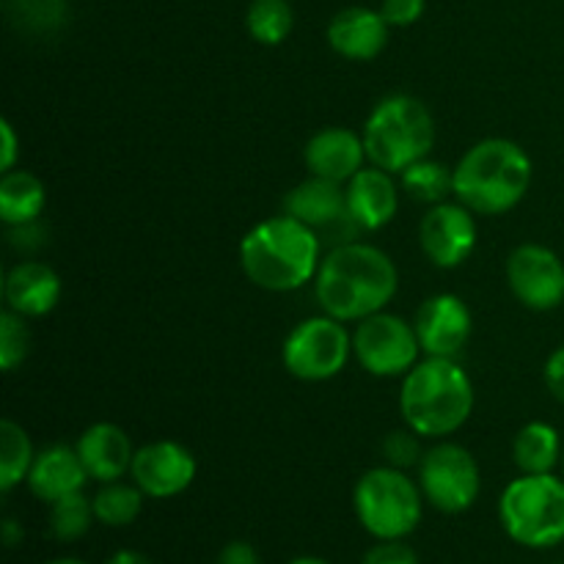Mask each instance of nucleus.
Wrapping results in <instances>:
<instances>
[{"label":"nucleus","instance_id":"1","mask_svg":"<svg viewBox=\"0 0 564 564\" xmlns=\"http://www.w3.org/2000/svg\"><path fill=\"white\" fill-rule=\"evenodd\" d=\"M400 286V273L391 257L369 242L334 246L314 275V297L328 317L339 323H361L386 312Z\"/></svg>","mask_w":564,"mask_h":564},{"label":"nucleus","instance_id":"2","mask_svg":"<svg viewBox=\"0 0 564 564\" xmlns=\"http://www.w3.org/2000/svg\"><path fill=\"white\" fill-rule=\"evenodd\" d=\"M323 240L314 229L279 215L253 226L240 242V268L264 292H295L317 275Z\"/></svg>","mask_w":564,"mask_h":564},{"label":"nucleus","instance_id":"3","mask_svg":"<svg viewBox=\"0 0 564 564\" xmlns=\"http://www.w3.org/2000/svg\"><path fill=\"white\" fill-rule=\"evenodd\" d=\"M455 198L474 215H505L532 185V160L507 138L474 143L455 165Z\"/></svg>","mask_w":564,"mask_h":564},{"label":"nucleus","instance_id":"4","mask_svg":"<svg viewBox=\"0 0 564 564\" xmlns=\"http://www.w3.org/2000/svg\"><path fill=\"white\" fill-rule=\"evenodd\" d=\"M400 411L422 438L457 433L474 411V383L455 358H424L405 375Z\"/></svg>","mask_w":564,"mask_h":564},{"label":"nucleus","instance_id":"5","mask_svg":"<svg viewBox=\"0 0 564 564\" xmlns=\"http://www.w3.org/2000/svg\"><path fill=\"white\" fill-rule=\"evenodd\" d=\"M361 138L369 163L389 174H402L413 163L430 158L435 147V119L422 99L391 94L375 105Z\"/></svg>","mask_w":564,"mask_h":564},{"label":"nucleus","instance_id":"6","mask_svg":"<svg viewBox=\"0 0 564 564\" xmlns=\"http://www.w3.org/2000/svg\"><path fill=\"white\" fill-rule=\"evenodd\" d=\"M501 529L512 543L532 551L564 543V479L554 474H523L499 499Z\"/></svg>","mask_w":564,"mask_h":564},{"label":"nucleus","instance_id":"7","mask_svg":"<svg viewBox=\"0 0 564 564\" xmlns=\"http://www.w3.org/2000/svg\"><path fill=\"white\" fill-rule=\"evenodd\" d=\"M352 507L364 532L375 540H405L422 523L424 494L402 468L378 466L356 482Z\"/></svg>","mask_w":564,"mask_h":564},{"label":"nucleus","instance_id":"8","mask_svg":"<svg viewBox=\"0 0 564 564\" xmlns=\"http://www.w3.org/2000/svg\"><path fill=\"white\" fill-rule=\"evenodd\" d=\"M352 352V336L345 323L328 317H308L290 330L281 347L286 372L306 383H323L347 367Z\"/></svg>","mask_w":564,"mask_h":564},{"label":"nucleus","instance_id":"9","mask_svg":"<svg viewBox=\"0 0 564 564\" xmlns=\"http://www.w3.org/2000/svg\"><path fill=\"white\" fill-rule=\"evenodd\" d=\"M419 488L424 501L444 516H460L471 510L482 490V474L471 452L452 441H441L424 452L419 463Z\"/></svg>","mask_w":564,"mask_h":564},{"label":"nucleus","instance_id":"10","mask_svg":"<svg viewBox=\"0 0 564 564\" xmlns=\"http://www.w3.org/2000/svg\"><path fill=\"white\" fill-rule=\"evenodd\" d=\"M352 352L361 369L375 378H397L408 375L419 364V336L413 323L389 312H378L361 319L352 334Z\"/></svg>","mask_w":564,"mask_h":564},{"label":"nucleus","instance_id":"11","mask_svg":"<svg viewBox=\"0 0 564 564\" xmlns=\"http://www.w3.org/2000/svg\"><path fill=\"white\" fill-rule=\"evenodd\" d=\"M284 209L286 215L317 231L323 242L334 237V246H345L361 235L356 220L347 213L345 187L323 176H308L306 182L292 187L284 198Z\"/></svg>","mask_w":564,"mask_h":564},{"label":"nucleus","instance_id":"12","mask_svg":"<svg viewBox=\"0 0 564 564\" xmlns=\"http://www.w3.org/2000/svg\"><path fill=\"white\" fill-rule=\"evenodd\" d=\"M507 284L532 312H551L564 301V264L551 248L523 242L507 259Z\"/></svg>","mask_w":564,"mask_h":564},{"label":"nucleus","instance_id":"13","mask_svg":"<svg viewBox=\"0 0 564 564\" xmlns=\"http://www.w3.org/2000/svg\"><path fill=\"white\" fill-rule=\"evenodd\" d=\"M419 242H422L424 257L435 268H460L471 257L474 246H477V220H474V213L463 207L460 202L435 204L424 215L422 224H419Z\"/></svg>","mask_w":564,"mask_h":564},{"label":"nucleus","instance_id":"14","mask_svg":"<svg viewBox=\"0 0 564 564\" xmlns=\"http://www.w3.org/2000/svg\"><path fill=\"white\" fill-rule=\"evenodd\" d=\"M198 463L187 446L176 441H154L135 449L132 457V482L149 499H174L193 485Z\"/></svg>","mask_w":564,"mask_h":564},{"label":"nucleus","instance_id":"15","mask_svg":"<svg viewBox=\"0 0 564 564\" xmlns=\"http://www.w3.org/2000/svg\"><path fill=\"white\" fill-rule=\"evenodd\" d=\"M413 328H416L424 356L457 358L463 347L468 345V339H471L474 323L471 312H468V306L460 297L441 292V295L427 297L419 306Z\"/></svg>","mask_w":564,"mask_h":564},{"label":"nucleus","instance_id":"16","mask_svg":"<svg viewBox=\"0 0 564 564\" xmlns=\"http://www.w3.org/2000/svg\"><path fill=\"white\" fill-rule=\"evenodd\" d=\"M364 160H367L364 138L347 127H325L314 132L303 149V163L308 174L339 182V185H347L364 169Z\"/></svg>","mask_w":564,"mask_h":564},{"label":"nucleus","instance_id":"17","mask_svg":"<svg viewBox=\"0 0 564 564\" xmlns=\"http://www.w3.org/2000/svg\"><path fill=\"white\" fill-rule=\"evenodd\" d=\"M345 193L347 213L361 231H378L389 226L394 220L397 207H400L394 174L378 169V165L358 171L345 185Z\"/></svg>","mask_w":564,"mask_h":564},{"label":"nucleus","instance_id":"18","mask_svg":"<svg viewBox=\"0 0 564 564\" xmlns=\"http://www.w3.org/2000/svg\"><path fill=\"white\" fill-rule=\"evenodd\" d=\"M389 22L367 6L341 9L328 25V44L347 61H372L389 44Z\"/></svg>","mask_w":564,"mask_h":564},{"label":"nucleus","instance_id":"19","mask_svg":"<svg viewBox=\"0 0 564 564\" xmlns=\"http://www.w3.org/2000/svg\"><path fill=\"white\" fill-rule=\"evenodd\" d=\"M75 449L86 466L88 479H97L99 485L119 482L124 474H130L132 457H135L130 435L113 422L91 424L77 438Z\"/></svg>","mask_w":564,"mask_h":564},{"label":"nucleus","instance_id":"20","mask_svg":"<svg viewBox=\"0 0 564 564\" xmlns=\"http://www.w3.org/2000/svg\"><path fill=\"white\" fill-rule=\"evenodd\" d=\"M86 479L88 471L86 466H83L75 446L50 444L44 446L42 452H36L25 482L28 490H31L39 501L53 505V501L64 499V496L80 494Z\"/></svg>","mask_w":564,"mask_h":564},{"label":"nucleus","instance_id":"21","mask_svg":"<svg viewBox=\"0 0 564 564\" xmlns=\"http://www.w3.org/2000/svg\"><path fill=\"white\" fill-rule=\"evenodd\" d=\"M3 297L6 306L20 317H44L58 306L61 279L50 264L25 259L6 273Z\"/></svg>","mask_w":564,"mask_h":564},{"label":"nucleus","instance_id":"22","mask_svg":"<svg viewBox=\"0 0 564 564\" xmlns=\"http://www.w3.org/2000/svg\"><path fill=\"white\" fill-rule=\"evenodd\" d=\"M44 202H47V191L44 182L36 174L22 169L6 171L0 180V220L6 226H22L39 220Z\"/></svg>","mask_w":564,"mask_h":564},{"label":"nucleus","instance_id":"23","mask_svg":"<svg viewBox=\"0 0 564 564\" xmlns=\"http://www.w3.org/2000/svg\"><path fill=\"white\" fill-rule=\"evenodd\" d=\"M562 457L560 433L545 422L523 424L512 441V460L521 468V474H554Z\"/></svg>","mask_w":564,"mask_h":564},{"label":"nucleus","instance_id":"24","mask_svg":"<svg viewBox=\"0 0 564 564\" xmlns=\"http://www.w3.org/2000/svg\"><path fill=\"white\" fill-rule=\"evenodd\" d=\"M33 457H36V452H33L25 430L11 419H3L0 422V490L3 494H11L17 485L25 482Z\"/></svg>","mask_w":564,"mask_h":564},{"label":"nucleus","instance_id":"25","mask_svg":"<svg viewBox=\"0 0 564 564\" xmlns=\"http://www.w3.org/2000/svg\"><path fill=\"white\" fill-rule=\"evenodd\" d=\"M400 185L413 202L435 207L446 196H455V171L446 169L444 163H435V160L424 158L419 163H413L411 169L402 171Z\"/></svg>","mask_w":564,"mask_h":564},{"label":"nucleus","instance_id":"26","mask_svg":"<svg viewBox=\"0 0 564 564\" xmlns=\"http://www.w3.org/2000/svg\"><path fill=\"white\" fill-rule=\"evenodd\" d=\"M143 490L135 482H105L102 488L94 494V516L102 527L121 529L135 523V518L143 510Z\"/></svg>","mask_w":564,"mask_h":564},{"label":"nucleus","instance_id":"27","mask_svg":"<svg viewBox=\"0 0 564 564\" xmlns=\"http://www.w3.org/2000/svg\"><path fill=\"white\" fill-rule=\"evenodd\" d=\"M246 25L253 42L275 47V44H281L292 33L295 14H292V6L286 0H251Z\"/></svg>","mask_w":564,"mask_h":564},{"label":"nucleus","instance_id":"28","mask_svg":"<svg viewBox=\"0 0 564 564\" xmlns=\"http://www.w3.org/2000/svg\"><path fill=\"white\" fill-rule=\"evenodd\" d=\"M97 521L94 516V501L80 494L64 496V499L50 505V532L58 543H75L83 534H88L91 523Z\"/></svg>","mask_w":564,"mask_h":564},{"label":"nucleus","instance_id":"29","mask_svg":"<svg viewBox=\"0 0 564 564\" xmlns=\"http://www.w3.org/2000/svg\"><path fill=\"white\" fill-rule=\"evenodd\" d=\"M31 350V334H28L25 317L6 308L0 314V369L3 372H14Z\"/></svg>","mask_w":564,"mask_h":564},{"label":"nucleus","instance_id":"30","mask_svg":"<svg viewBox=\"0 0 564 564\" xmlns=\"http://www.w3.org/2000/svg\"><path fill=\"white\" fill-rule=\"evenodd\" d=\"M419 438H422V435L413 433L411 427L394 430V433L386 435V441H383L386 463H389V466H394V468H402V471L419 466V463H422V457H424Z\"/></svg>","mask_w":564,"mask_h":564},{"label":"nucleus","instance_id":"31","mask_svg":"<svg viewBox=\"0 0 564 564\" xmlns=\"http://www.w3.org/2000/svg\"><path fill=\"white\" fill-rule=\"evenodd\" d=\"M361 564H422L419 554L405 540H378V545L364 554Z\"/></svg>","mask_w":564,"mask_h":564},{"label":"nucleus","instance_id":"32","mask_svg":"<svg viewBox=\"0 0 564 564\" xmlns=\"http://www.w3.org/2000/svg\"><path fill=\"white\" fill-rule=\"evenodd\" d=\"M427 0H383L380 14L391 28H408L422 20Z\"/></svg>","mask_w":564,"mask_h":564},{"label":"nucleus","instance_id":"33","mask_svg":"<svg viewBox=\"0 0 564 564\" xmlns=\"http://www.w3.org/2000/svg\"><path fill=\"white\" fill-rule=\"evenodd\" d=\"M44 229L39 226V220H31V224L22 226H9V242L17 248V251H36V248L44 246Z\"/></svg>","mask_w":564,"mask_h":564},{"label":"nucleus","instance_id":"34","mask_svg":"<svg viewBox=\"0 0 564 564\" xmlns=\"http://www.w3.org/2000/svg\"><path fill=\"white\" fill-rule=\"evenodd\" d=\"M543 378L551 394H554L560 402H564V345L556 347V350L549 356V361H545V369H543Z\"/></svg>","mask_w":564,"mask_h":564},{"label":"nucleus","instance_id":"35","mask_svg":"<svg viewBox=\"0 0 564 564\" xmlns=\"http://www.w3.org/2000/svg\"><path fill=\"white\" fill-rule=\"evenodd\" d=\"M218 564H262L259 562L257 549L246 540H235V543L224 545V551L218 554Z\"/></svg>","mask_w":564,"mask_h":564},{"label":"nucleus","instance_id":"36","mask_svg":"<svg viewBox=\"0 0 564 564\" xmlns=\"http://www.w3.org/2000/svg\"><path fill=\"white\" fill-rule=\"evenodd\" d=\"M0 135H3V149H0V169L11 171L14 169L17 158H20V147H17V132L14 127H11L9 119L0 121Z\"/></svg>","mask_w":564,"mask_h":564},{"label":"nucleus","instance_id":"37","mask_svg":"<svg viewBox=\"0 0 564 564\" xmlns=\"http://www.w3.org/2000/svg\"><path fill=\"white\" fill-rule=\"evenodd\" d=\"M105 564H154V562L149 560L147 554H141V551L121 549V551H116V554L110 556V560L105 562Z\"/></svg>","mask_w":564,"mask_h":564},{"label":"nucleus","instance_id":"38","mask_svg":"<svg viewBox=\"0 0 564 564\" xmlns=\"http://www.w3.org/2000/svg\"><path fill=\"white\" fill-rule=\"evenodd\" d=\"M22 538H25L22 527H17V521H11V518H6V521H3V543L9 545V549H14V545L22 543Z\"/></svg>","mask_w":564,"mask_h":564},{"label":"nucleus","instance_id":"39","mask_svg":"<svg viewBox=\"0 0 564 564\" xmlns=\"http://www.w3.org/2000/svg\"><path fill=\"white\" fill-rule=\"evenodd\" d=\"M286 564H330V562H325L323 556H295V560Z\"/></svg>","mask_w":564,"mask_h":564},{"label":"nucleus","instance_id":"40","mask_svg":"<svg viewBox=\"0 0 564 564\" xmlns=\"http://www.w3.org/2000/svg\"><path fill=\"white\" fill-rule=\"evenodd\" d=\"M44 564H88V562L75 560V556H58V560H50V562H44Z\"/></svg>","mask_w":564,"mask_h":564},{"label":"nucleus","instance_id":"41","mask_svg":"<svg viewBox=\"0 0 564 564\" xmlns=\"http://www.w3.org/2000/svg\"><path fill=\"white\" fill-rule=\"evenodd\" d=\"M562 463H564V457H562Z\"/></svg>","mask_w":564,"mask_h":564}]
</instances>
